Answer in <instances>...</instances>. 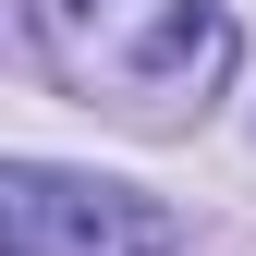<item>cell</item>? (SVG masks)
Segmentation results:
<instances>
[{"label":"cell","mask_w":256,"mask_h":256,"mask_svg":"<svg viewBox=\"0 0 256 256\" xmlns=\"http://www.w3.org/2000/svg\"><path fill=\"white\" fill-rule=\"evenodd\" d=\"M24 37L74 98H110L134 122L196 110L232 74V12L220 0H24Z\"/></svg>","instance_id":"obj_1"},{"label":"cell","mask_w":256,"mask_h":256,"mask_svg":"<svg viewBox=\"0 0 256 256\" xmlns=\"http://www.w3.org/2000/svg\"><path fill=\"white\" fill-rule=\"evenodd\" d=\"M12 256H171V208L134 196V183L98 171H49V158H12Z\"/></svg>","instance_id":"obj_2"}]
</instances>
